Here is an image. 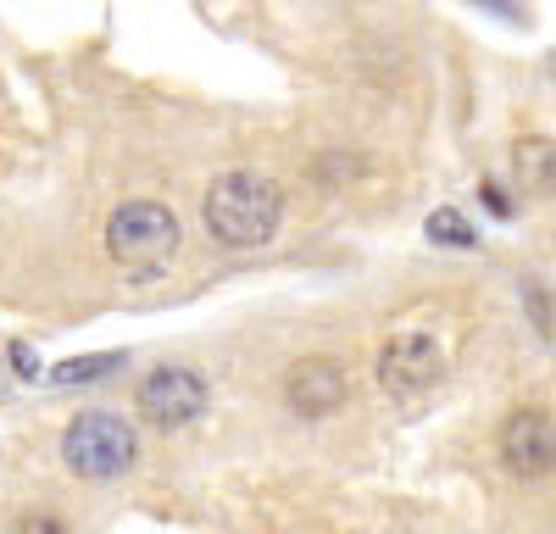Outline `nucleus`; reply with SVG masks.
I'll use <instances>...</instances> for the list:
<instances>
[{
    "label": "nucleus",
    "mask_w": 556,
    "mask_h": 534,
    "mask_svg": "<svg viewBox=\"0 0 556 534\" xmlns=\"http://www.w3.org/2000/svg\"><path fill=\"white\" fill-rule=\"evenodd\" d=\"M278 217H285V190H278L267 173L235 167V173L212 178V190H206V229L223 245H267L278 234Z\"/></svg>",
    "instance_id": "1"
},
{
    "label": "nucleus",
    "mask_w": 556,
    "mask_h": 534,
    "mask_svg": "<svg viewBox=\"0 0 556 534\" xmlns=\"http://www.w3.org/2000/svg\"><path fill=\"white\" fill-rule=\"evenodd\" d=\"M134 407L146 412L151 423H162V429H178V423H190V418L206 412V384L190 368H151L146 379H139V390H134Z\"/></svg>",
    "instance_id": "6"
},
{
    "label": "nucleus",
    "mask_w": 556,
    "mask_h": 534,
    "mask_svg": "<svg viewBox=\"0 0 556 534\" xmlns=\"http://www.w3.org/2000/svg\"><path fill=\"white\" fill-rule=\"evenodd\" d=\"M134 452H139L134 423H123L117 412H84L62 434V462L73 473H84V479H117V473H128Z\"/></svg>",
    "instance_id": "3"
},
{
    "label": "nucleus",
    "mask_w": 556,
    "mask_h": 534,
    "mask_svg": "<svg viewBox=\"0 0 556 534\" xmlns=\"http://www.w3.org/2000/svg\"><path fill=\"white\" fill-rule=\"evenodd\" d=\"M106 251H112L117 267L156 274V267L178 251V217L162 201H123L106 217Z\"/></svg>",
    "instance_id": "2"
},
{
    "label": "nucleus",
    "mask_w": 556,
    "mask_h": 534,
    "mask_svg": "<svg viewBox=\"0 0 556 534\" xmlns=\"http://www.w3.org/2000/svg\"><path fill=\"white\" fill-rule=\"evenodd\" d=\"M17 534H67V529H62L56 518H23V523H17Z\"/></svg>",
    "instance_id": "11"
},
{
    "label": "nucleus",
    "mask_w": 556,
    "mask_h": 534,
    "mask_svg": "<svg viewBox=\"0 0 556 534\" xmlns=\"http://www.w3.org/2000/svg\"><path fill=\"white\" fill-rule=\"evenodd\" d=\"M495 452L506 473H518V479L556 473V418L545 407H513L495 429Z\"/></svg>",
    "instance_id": "4"
},
{
    "label": "nucleus",
    "mask_w": 556,
    "mask_h": 534,
    "mask_svg": "<svg viewBox=\"0 0 556 534\" xmlns=\"http://www.w3.org/2000/svg\"><path fill=\"white\" fill-rule=\"evenodd\" d=\"M513 167L529 190H556V140H518Z\"/></svg>",
    "instance_id": "8"
},
{
    "label": "nucleus",
    "mask_w": 556,
    "mask_h": 534,
    "mask_svg": "<svg viewBox=\"0 0 556 534\" xmlns=\"http://www.w3.org/2000/svg\"><path fill=\"white\" fill-rule=\"evenodd\" d=\"M345 395H351V379H345V368L334 363V356H301V363H290V373H285V400L301 418L340 412Z\"/></svg>",
    "instance_id": "7"
},
{
    "label": "nucleus",
    "mask_w": 556,
    "mask_h": 534,
    "mask_svg": "<svg viewBox=\"0 0 556 534\" xmlns=\"http://www.w3.org/2000/svg\"><path fill=\"white\" fill-rule=\"evenodd\" d=\"M117 363V356H78V363H62L56 368V384H78V379H96Z\"/></svg>",
    "instance_id": "10"
},
{
    "label": "nucleus",
    "mask_w": 556,
    "mask_h": 534,
    "mask_svg": "<svg viewBox=\"0 0 556 534\" xmlns=\"http://www.w3.org/2000/svg\"><path fill=\"white\" fill-rule=\"evenodd\" d=\"M440 379H445V351L434 345V334L401 329V334L384 340V351H379V384L390 395L417 400V395H429Z\"/></svg>",
    "instance_id": "5"
},
{
    "label": "nucleus",
    "mask_w": 556,
    "mask_h": 534,
    "mask_svg": "<svg viewBox=\"0 0 556 534\" xmlns=\"http://www.w3.org/2000/svg\"><path fill=\"white\" fill-rule=\"evenodd\" d=\"M429 234H434L440 245H473V229H468V217H462V212H451V206L429 212Z\"/></svg>",
    "instance_id": "9"
}]
</instances>
